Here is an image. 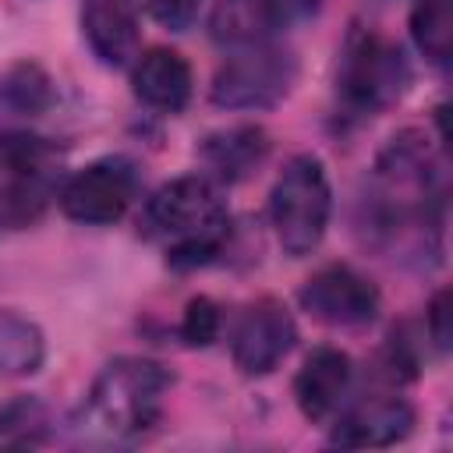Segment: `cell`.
<instances>
[{
  "label": "cell",
  "instance_id": "7",
  "mask_svg": "<svg viewBox=\"0 0 453 453\" xmlns=\"http://www.w3.org/2000/svg\"><path fill=\"white\" fill-rule=\"evenodd\" d=\"M301 308L326 326H365L379 315V287L350 265H326L301 287Z\"/></svg>",
  "mask_w": 453,
  "mask_h": 453
},
{
  "label": "cell",
  "instance_id": "17",
  "mask_svg": "<svg viewBox=\"0 0 453 453\" xmlns=\"http://www.w3.org/2000/svg\"><path fill=\"white\" fill-rule=\"evenodd\" d=\"M53 159H57V145L39 134H25V131L0 134V180L46 177Z\"/></svg>",
  "mask_w": 453,
  "mask_h": 453
},
{
  "label": "cell",
  "instance_id": "2",
  "mask_svg": "<svg viewBox=\"0 0 453 453\" xmlns=\"http://www.w3.org/2000/svg\"><path fill=\"white\" fill-rule=\"evenodd\" d=\"M173 386V375L149 357H117L110 361L88 389V418L113 439L145 435Z\"/></svg>",
  "mask_w": 453,
  "mask_h": 453
},
{
  "label": "cell",
  "instance_id": "13",
  "mask_svg": "<svg viewBox=\"0 0 453 453\" xmlns=\"http://www.w3.org/2000/svg\"><path fill=\"white\" fill-rule=\"evenodd\" d=\"M198 156L212 170L216 180L234 184V180H244L255 166H262V159L269 156V138L255 124H237V127L209 134L198 145Z\"/></svg>",
  "mask_w": 453,
  "mask_h": 453
},
{
  "label": "cell",
  "instance_id": "5",
  "mask_svg": "<svg viewBox=\"0 0 453 453\" xmlns=\"http://www.w3.org/2000/svg\"><path fill=\"white\" fill-rule=\"evenodd\" d=\"M297 78L294 53L280 46H244L212 78V103L226 110H262L280 103Z\"/></svg>",
  "mask_w": 453,
  "mask_h": 453
},
{
  "label": "cell",
  "instance_id": "15",
  "mask_svg": "<svg viewBox=\"0 0 453 453\" xmlns=\"http://www.w3.org/2000/svg\"><path fill=\"white\" fill-rule=\"evenodd\" d=\"M46 343L35 322L0 311V375H32L42 365Z\"/></svg>",
  "mask_w": 453,
  "mask_h": 453
},
{
  "label": "cell",
  "instance_id": "14",
  "mask_svg": "<svg viewBox=\"0 0 453 453\" xmlns=\"http://www.w3.org/2000/svg\"><path fill=\"white\" fill-rule=\"evenodd\" d=\"M209 32L226 46H255L273 35L265 0H216L209 14Z\"/></svg>",
  "mask_w": 453,
  "mask_h": 453
},
{
  "label": "cell",
  "instance_id": "6",
  "mask_svg": "<svg viewBox=\"0 0 453 453\" xmlns=\"http://www.w3.org/2000/svg\"><path fill=\"white\" fill-rule=\"evenodd\" d=\"M138 195V173L127 159H99L78 170L64 191H60V209L78 219V223H117Z\"/></svg>",
  "mask_w": 453,
  "mask_h": 453
},
{
  "label": "cell",
  "instance_id": "12",
  "mask_svg": "<svg viewBox=\"0 0 453 453\" xmlns=\"http://www.w3.org/2000/svg\"><path fill=\"white\" fill-rule=\"evenodd\" d=\"M131 85H134V96L145 106L177 113L191 99V67L177 50L156 46V50H149L134 60Z\"/></svg>",
  "mask_w": 453,
  "mask_h": 453
},
{
  "label": "cell",
  "instance_id": "16",
  "mask_svg": "<svg viewBox=\"0 0 453 453\" xmlns=\"http://www.w3.org/2000/svg\"><path fill=\"white\" fill-rule=\"evenodd\" d=\"M411 39L432 64H449L453 57V11L449 0H418L411 11Z\"/></svg>",
  "mask_w": 453,
  "mask_h": 453
},
{
  "label": "cell",
  "instance_id": "10",
  "mask_svg": "<svg viewBox=\"0 0 453 453\" xmlns=\"http://www.w3.org/2000/svg\"><path fill=\"white\" fill-rule=\"evenodd\" d=\"M350 386V357L336 347H319L304 357L294 379V400L308 421H326L336 414Z\"/></svg>",
  "mask_w": 453,
  "mask_h": 453
},
{
  "label": "cell",
  "instance_id": "23",
  "mask_svg": "<svg viewBox=\"0 0 453 453\" xmlns=\"http://www.w3.org/2000/svg\"><path fill=\"white\" fill-rule=\"evenodd\" d=\"M145 4H149L152 18L159 25H166V28H188L191 18L198 14V4L202 0H145Z\"/></svg>",
  "mask_w": 453,
  "mask_h": 453
},
{
  "label": "cell",
  "instance_id": "4",
  "mask_svg": "<svg viewBox=\"0 0 453 453\" xmlns=\"http://www.w3.org/2000/svg\"><path fill=\"white\" fill-rule=\"evenodd\" d=\"M411 81L407 60L396 42L379 32L354 28L340 60V96L357 113H375L403 96Z\"/></svg>",
  "mask_w": 453,
  "mask_h": 453
},
{
  "label": "cell",
  "instance_id": "21",
  "mask_svg": "<svg viewBox=\"0 0 453 453\" xmlns=\"http://www.w3.org/2000/svg\"><path fill=\"white\" fill-rule=\"evenodd\" d=\"M219 336V308L212 297H191L180 319V340L188 347H209Z\"/></svg>",
  "mask_w": 453,
  "mask_h": 453
},
{
  "label": "cell",
  "instance_id": "20",
  "mask_svg": "<svg viewBox=\"0 0 453 453\" xmlns=\"http://www.w3.org/2000/svg\"><path fill=\"white\" fill-rule=\"evenodd\" d=\"M46 177H32V180H4L0 188V223L7 226H25L32 223L42 209H46Z\"/></svg>",
  "mask_w": 453,
  "mask_h": 453
},
{
  "label": "cell",
  "instance_id": "25",
  "mask_svg": "<svg viewBox=\"0 0 453 453\" xmlns=\"http://www.w3.org/2000/svg\"><path fill=\"white\" fill-rule=\"evenodd\" d=\"M131 4H138V0H131ZM142 4H145V0H142Z\"/></svg>",
  "mask_w": 453,
  "mask_h": 453
},
{
  "label": "cell",
  "instance_id": "11",
  "mask_svg": "<svg viewBox=\"0 0 453 453\" xmlns=\"http://www.w3.org/2000/svg\"><path fill=\"white\" fill-rule=\"evenodd\" d=\"M81 28L103 64L124 67L138 57V21L131 0H85Z\"/></svg>",
  "mask_w": 453,
  "mask_h": 453
},
{
  "label": "cell",
  "instance_id": "19",
  "mask_svg": "<svg viewBox=\"0 0 453 453\" xmlns=\"http://www.w3.org/2000/svg\"><path fill=\"white\" fill-rule=\"evenodd\" d=\"M50 414L35 396H18L0 407V446H35L46 439Z\"/></svg>",
  "mask_w": 453,
  "mask_h": 453
},
{
  "label": "cell",
  "instance_id": "8",
  "mask_svg": "<svg viewBox=\"0 0 453 453\" xmlns=\"http://www.w3.org/2000/svg\"><path fill=\"white\" fill-rule=\"evenodd\" d=\"M294 340H297V326H294L290 311L280 301L262 297V301L248 304L244 315L237 319L230 354L244 375H269L290 354Z\"/></svg>",
  "mask_w": 453,
  "mask_h": 453
},
{
  "label": "cell",
  "instance_id": "3",
  "mask_svg": "<svg viewBox=\"0 0 453 453\" xmlns=\"http://www.w3.org/2000/svg\"><path fill=\"white\" fill-rule=\"evenodd\" d=\"M329 209H333V191L322 159L294 156L276 177L269 195V219L280 248L294 258L315 251L329 226Z\"/></svg>",
  "mask_w": 453,
  "mask_h": 453
},
{
  "label": "cell",
  "instance_id": "22",
  "mask_svg": "<svg viewBox=\"0 0 453 453\" xmlns=\"http://www.w3.org/2000/svg\"><path fill=\"white\" fill-rule=\"evenodd\" d=\"M319 7H322V0H265L273 32H287L294 25H304L308 18L319 14Z\"/></svg>",
  "mask_w": 453,
  "mask_h": 453
},
{
  "label": "cell",
  "instance_id": "9",
  "mask_svg": "<svg viewBox=\"0 0 453 453\" xmlns=\"http://www.w3.org/2000/svg\"><path fill=\"white\" fill-rule=\"evenodd\" d=\"M414 411L400 396H368L354 403L333 428V442L347 449H379L407 439Z\"/></svg>",
  "mask_w": 453,
  "mask_h": 453
},
{
  "label": "cell",
  "instance_id": "1",
  "mask_svg": "<svg viewBox=\"0 0 453 453\" xmlns=\"http://www.w3.org/2000/svg\"><path fill=\"white\" fill-rule=\"evenodd\" d=\"M142 226L149 237L166 241V262L173 269H195L219 255L230 212L216 180L188 173L163 184L145 202Z\"/></svg>",
  "mask_w": 453,
  "mask_h": 453
},
{
  "label": "cell",
  "instance_id": "24",
  "mask_svg": "<svg viewBox=\"0 0 453 453\" xmlns=\"http://www.w3.org/2000/svg\"><path fill=\"white\" fill-rule=\"evenodd\" d=\"M425 315H428V333H432L435 347L446 350L449 347V290H439Z\"/></svg>",
  "mask_w": 453,
  "mask_h": 453
},
{
  "label": "cell",
  "instance_id": "18",
  "mask_svg": "<svg viewBox=\"0 0 453 453\" xmlns=\"http://www.w3.org/2000/svg\"><path fill=\"white\" fill-rule=\"evenodd\" d=\"M0 103L14 113H42L53 103V81L39 64L21 60L0 74Z\"/></svg>",
  "mask_w": 453,
  "mask_h": 453
}]
</instances>
